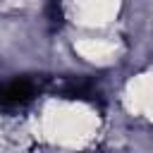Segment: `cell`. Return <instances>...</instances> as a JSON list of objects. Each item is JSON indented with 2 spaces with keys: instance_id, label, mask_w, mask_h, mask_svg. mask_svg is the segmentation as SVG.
I'll use <instances>...</instances> for the list:
<instances>
[{
  "instance_id": "6da1fadb",
  "label": "cell",
  "mask_w": 153,
  "mask_h": 153,
  "mask_svg": "<svg viewBox=\"0 0 153 153\" xmlns=\"http://www.w3.org/2000/svg\"><path fill=\"white\" fill-rule=\"evenodd\" d=\"M33 96V84L31 81H26V79H17V81H12L5 91H2V100H7V103H24V100H29Z\"/></svg>"
}]
</instances>
